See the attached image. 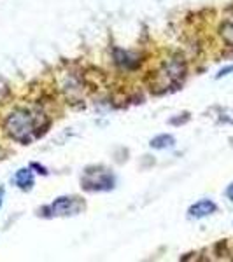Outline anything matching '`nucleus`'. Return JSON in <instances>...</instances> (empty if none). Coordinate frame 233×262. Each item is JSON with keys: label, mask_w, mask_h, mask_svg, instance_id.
Instances as JSON below:
<instances>
[{"label": "nucleus", "mask_w": 233, "mask_h": 262, "mask_svg": "<svg viewBox=\"0 0 233 262\" xmlns=\"http://www.w3.org/2000/svg\"><path fill=\"white\" fill-rule=\"evenodd\" d=\"M81 208H83V201H79L77 198L63 196L54 200L42 212H44V215H49V217H67V215H75L77 212H81Z\"/></svg>", "instance_id": "obj_4"}, {"label": "nucleus", "mask_w": 233, "mask_h": 262, "mask_svg": "<svg viewBox=\"0 0 233 262\" xmlns=\"http://www.w3.org/2000/svg\"><path fill=\"white\" fill-rule=\"evenodd\" d=\"M231 72H233V65L226 67V69H223V70H219V74H218V79H221V77H224V75L231 74Z\"/></svg>", "instance_id": "obj_9"}, {"label": "nucleus", "mask_w": 233, "mask_h": 262, "mask_svg": "<svg viewBox=\"0 0 233 262\" xmlns=\"http://www.w3.org/2000/svg\"><path fill=\"white\" fill-rule=\"evenodd\" d=\"M216 210H218V206H216L214 201L202 200V201L195 203L191 208H189L188 213H189V217H191V219H203V217H207V215L214 213Z\"/></svg>", "instance_id": "obj_6"}, {"label": "nucleus", "mask_w": 233, "mask_h": 262, "mask_svg": "<svg viewBox=\"0 0 233 262\" xmlns=\"http://www.w3.org/2000/svg\"><path fill=\"white\" fill-rule=\"evenodd\" d=\"M114 58H116L118 65H123V67H126V69H132V67L141 63V60H137V58L132 60V54H130L128 51H121V49L114 51Z\"/></svg>", "instance_id": "obj_8"}, {"label": "nucleus", "mask_w": 233, "mask_h": 262, "mask_svg": "<svg viewBox=\"0 0 233 262\" xmlns=\"http://www.w3.org/2000/svg\"><path fill=\"white\" fill-rule=\"evenodd\" d=\"M33 173L30 168H21L14 173V177H12V184L16 185V187H20L21 191H30L33 187Z\"/></svg>", "instance_id": "obj_5"}, {"label": "nucleus", "mask_w": 233, "mask_h": 262, "mask_svg": "<svg viewBox=\"0 0 233 262\" xmlns=\"http://www.w3.org/2000/svg\"><path fill=\"white\" fill-rule=\"evenodd\" d=\"M81 184L86 191H91V192L111 191V189L114 187V175L107 170L86 171V175L83 177Z\"/></svg>", "instance_id": "obj_3"}, {"label": "nucleus", "mask_w": 233, "mask_h": 262, "mask_svg": "<svg viewBox=\"0 0 233 262\" xmlns=\"http://www.w3.org/2000/svg\"><path fill=\"white\" fill-rule=\"evenodd\" d=\"M2 201H4V189L0 187V208H2Z\"/></svg>", "instance_id": "obj_11"}, {"label": "nucleus", "mask_w": 233, "mask_h": 262, "mask_svg": "<svg viewBox=\"0 0 233 262\" xmlns=\"http://www.w3.org/2000/svg\"><path fill=\"white\" fill-rule=\"evenodd\" d=\"M49 121L44 114L30 111V108H14L4 121V129L12 140L20 143H32L35 138L44 135L48 129Z\"/></svg>", "instance_id": "obj_1"}, {"label": "nucleus", "mask_w": 233, "mask_h": 262, "mask_svg": "<svg viewBox=\"0 0 233 262\" xmlns=\"http://www.w3.org/2000/svg\"><path fill=\"white\" fill-rule=\"evenodd\" d=\"M226 196H228V200H230L233 203V184L228 185V189H226Z\"/></svg>", "instance_id": "obj_10"}, {"label": "nucleus", "mask_w": 233, "mask_h": 262, "mask_svg": "<svg viewBox=\"0 0 233 262\" xmlns=\"http://www.w3.org/2000/svg\"><path fill=\"white\" fill-rule=\"evenodd\" d=\"M149 145L152 149H158V150H163V149H172L176 145V138L172 135H158L151 140Z\"/></svg>", "instance_id": "obj_7"}, {"label": "nucleus", "mask_w": 233, "mask_h": 262, "mask_svg": "<svg viewBox=\"0 0 233 262\" xmlns=\"http://www.w3.org/2000/svg\"><path fill=\"white\" fill-rule=\"evenodd\" d=\"M186 77V63L183 58L176 56L165 61L151 81V91L154 95H162L170 90H177L183 79Z\"/></svg>", "instance_id": "obj_2"}]
</instances>
